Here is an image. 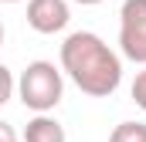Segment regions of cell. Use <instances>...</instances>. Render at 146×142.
I'll return each mask as SVG.
<instances>
[{"label":"cell","instance_id":"6da1fadb","mask_svg":"<svg viewBox=\"0 0 146 142\" xmlns=\"http://www.w3.org/2000/svg\"><path fill=\"white\" fill-rule=\"evenodd\" d=\"M61 74L88 98H109L122 85V58L95 31H75L61 44Z\"/></svg>","mask_w":146,"mask_h":142},{"label":"cell","instance_id":"7a4b0ae2","mask_svg":"<svg viewBox=\"0 0 146 142\" xmlns=\"http://www.w3.org/2000/svg\"><path fill=\"white\" fill-rule=\"evenodd\" d=\"M17 98L24 108H31L37 115H48L51 108L65 98V78L51 61H31L17 78Z\"/></svg>","mask_w":146,"mask_h":142},{"label":"cell","instance_id":"3957f363","mask_svg":"<svg viewBox=\"0 0 146 142\" xmlns=\"http://www.w3.org/2000/svg\"><path fill=\"white\" fill-rule=\"evenodd\" d=\"M119 51H122V58L146 64V0H122V7H119Z\"/></svg>","mask_w":146,"mask_h":142},{"label":"cell","instance_id":"277c9868","mask_svg":"<svg viewBox=\"0 0 146 142\" xmlns=\"http://www.w3.org/2000/svg\"><path fill=\"white\" fill-rule=\"evenodd\" d=\"M72 20L68 0H27V27L37 34H58Z\"/></svg>","mask_w":146,"mask_h":142},{"label":"cell","instance_id":"5b68a950","mask_svg":"<svg viewBox=\"0 0 146 142\" xmlns=\"http://www.w3.org/2000/svg\"><path fill=\"white\" fill-rule=\"evenodd\" d=\"M24 142H68L65 135V125L58 122V118H51V115H34L31 122H27V129H24Z\"/></svg>","mask_w":146,"mask_h":142},{"label":"cell","instance_id":"8992f818","mask_svg":"<svg viewBox=\"0 0 146 142\" xmlns=\"http://www.w3.org/2000/svg\"><path fill=\"white\" fill-rule=\"evenodd\" d=\"M109 142H146V125L143 122H119L112 129Z\"/></svg>","mask_w":146,"mask_h":142},{"label":"cell","instance_id":"52a82bcc","mask_svg":"<svg viewBox=\"0 0 146 142\" xmlns=\"http://www.w3.org/2000/svg\"><path fill=\"white\" fill-rule=\"evenodd\" d=\"M17 91V81H14V74H10V68L7 64H0V108L10 102V95Z\"/></svg>","mask_w":146,"mask_h":142},{"label":"cell","instance_id":"ba28073f","mask_svg":"<svg viewBox=\"0 0 146 142\" xmlns=\"http://www.w3.org/2000/svg\"><path fill=\"white\" fill-rule=\"evenodd\" d=\"M133 102H136V105L146 112V68L139 71L136 78H133Z\"/></svg>","mask_w":146,"mask_h":142},{"label":"cell","instance_id":"9c48e42d","mask_svg":"<svg viewBox=\"0 0 146 142\" xmlns=\"http://www.w3.org/2000/svg\"><path fill=\"white\" fill-rule=\"evenodd\" d=\"M0 142H21L17 129H14L10 122H3V118H0Z\"/></svg>","mask_w":146,"mask_h":142},{"label":"cell","instance_id":"30bf717a","mask_svg":"<svg viewBox=\"0 0 146 142\" xmlns=\"http://www.w3.org/2000/svg\"><path fill=\"white\" fill-rule=\"evenodd\" d=\"M75 3H82V7H95V3H102V0H75Z\"/></svg>","mask_w":146,"mask_h":142},{"label":"cell","instance_id":"8fae6325","mask_svg":"<svg viewBox=\"0 0 146 142\" xmlns=\"http://www.w3.org/2000/svg\"><path fill=\"white\" fill-rule=\"evenodd\" d=\"M0 47H3V24H0Z\"/></svg>","mask_w":146,"mask_h":142},{"label":"cell","instance_id":"7c38bea8","mask_svg":"<svg viewBox=\"0 0 146 142\" xmlns=\"http://www.w3.org/2000/svg\"><path fill=\"white\" fill-rule=\"evenodd\" d=\"M0 3H21V0H0Z\"/></svg>","mask_w":146,"mask_h":142}]
</instances>
